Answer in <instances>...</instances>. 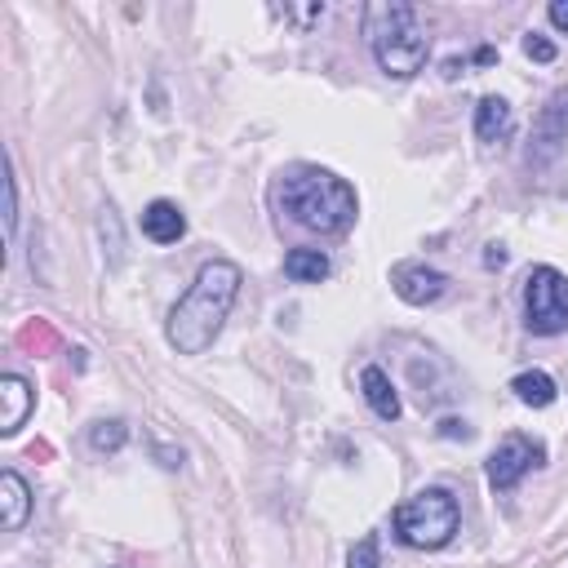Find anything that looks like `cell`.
I'll list each match as a JSON object with an SVG mask.
<instances>
[{"label": "cell", "instance_id": "6da1fadb", "mask_svg": "<svg viewBox=\"0 0 568 568\" xmlns=\"http://www.w3.org/2000/svg\"><path fill=\"white\" fill-rule=\"evenodd\" d=\"M240 266L226 262V257H213L195 271L191 288L173 302L169 311V324H164V337L178 355H204L213 346V337L222 333L235 297H240Z\"/></svg>", "mask_w": 568, "mask_h": 568}, {"label": "cell", "instance_id": "7a4b0ae2", "mask_svg": "<svg viewBox=\"0 0 568 568\" xmlns=\"http://www.w3.org/2000/svg\"><path fill=\"white\" fill-rule=\"evenodd\" d=\"M280 209L306 231L337 235L355 222V186L328 169L302 164L280 178Z\"/></svg>", "mask_w": 568, "mask_h": 568}, {"label": "cell", "instance_id": "3957f363", "mask_svg": "<svg viewBox=\"0 0 568 568\" xmlns=\"http://www.w3.org/2000/svg\"><path fill=\"white\" fill-rule=\"evenodd\" d=\"M364 36H368V49L377 58V67L395 80H408L426 67V53H430V36L422 31L417 22V9L404 4V0H377L364 9Z\"/></svg>", "mask_w": 568, "mask_h": 568}, {"label": "cell", "instance_id": "277c9868", "mask_svg": "<svg viewBox=\"0 0 568 568\" xmlns=\"http://www.w3.org/2000/svg\"><path fill=\"white\" fill-rule=\"evenodd\" d=\"M457 519H462V510H457V497L448 488H422L417 497H408L404 506H395L390 528L413 550H439V546L453 541Z\"/></svg>", "mask_w": 568, "mask_h": 568}, {"label": "cell", "instance_id": "5b68a950", "mask_svg": "<svg viewBox=\"0 0 568 568\" xmlns=\"http://www.w3.org/2000/svg\"><path fill=\"white\" fill-rule=\"evenodd\" d=\"M524 324L537 337H555L568 328V275L555 266H532L524 275Z\"/></svg>", "mask_w": 568, "mask_h": 568}, {"label": "cell", "instance_id": "8992f818", "mask_svg": "<svg viewBox=\"0 0 568 568\" xmlns=\"http://www.w3.org/2000/svg\"><path fill=\"white\" fill-rule=\"evenodd\" d=\"M532 466H546V448L537 439H528V435H506L488 457V484L497 493H510Z\"/></svg>", "mask_w": 568, "mask_h": 568}, {"label": "cell", "instance_id": "52a82bcc", "mask_svg": "<svg viewBox=\"0 0 568 568\" xmlns=\"http://www.w3.org/2000/svg\"><path fill=\"white\" fill-rule=\"evenodd\" d=\"M568 142V89H555L546 98V106L532 120V142H528V164L546 169Z\"/></svg>", "mask_w": 568, "mask_h": 568}, {"label": "cell", "instance_id": "ba28073f", "mask_svg": "<svg viewBox=\"0 0 568 568\" xmlns=\"http://www.w3.org/2000/svg\"><path fill=\"white\" fill-rule=\"evenodd\" d=\"M390 288L408 306H430V302H439L448 293V275L426 266V262H395L390 266Z\"/></svg>", "mask_w": 568, "mask_h": 568}, {"label": "cell", "instance_id": "9c48e42d", "mask_svg": "<svg viewBox=\"0 0 568 568\" xmlns=\"http://www.w3.org/2000/svg\"><path fill=\"white\" fill-rule=\"evenodd\" d=\"M515 133V111L506 98L497 93H484L479 106H475V138L479 142H506Z\"/></svg>", "mask_w": 568, "mask_h": 568}, {"label": "cell", "instance_id": "30bf717a", "mask_svg": "<svg viewBox=\"0 0 568 568\" xmlns=\"http://www.w3.org/2000/svg\"><path fill=\"white\" fill-rule=\"evenodd\" d=\"M142 235L155 240V244H178L186 235V217L173 200H151L142 209Z\"/></svg>", "mask_w": 568, "mask_h": 568}, {"label": "cell", "instance_id": "8fae6325", "mask_svg": "<svg viewBox=\"0 0 568 568\" xmlns=\"http://www.w3.org/2000/svg\"><path fill=\"white\" fill-rule=\"evenodd\" d=\"M0 399H4L0 435H18V426H22L27 413H31V382L18 377V373H4V377H0Z\"/></svg>", "mask_w": 568, "mask_h": 568}, {"label": "cell", "instance_id": "7c38bea8", "mask_svg": "<svg viewBox=\"0 0 568 568\" xmlns=\"http://www.w3.org/2000/svg\"><path fill=\"white\" fill-rule=\"evenodd\" d=\"M31 515V488L18 470H0V519L9 532H18Z\"/></svg>", "mask_w": 568, "mask_h": 568}, {"label": "cell", "instance_id": "4fadbf2b", "mask_svg": "<svg viewBox=\"0 0 568 568\" xmlns=\"http://www.w3.org/2000/svg\"><path fill=\"white\" fill-rule=\"evenodd\" d=\"M359 386H364V399H368V408H373L382 422H395V417H399V395H395L390 377H386L377 364H368V368L359 373Z\"/></svg>", "mask_w": 568, "mask_h": 568}, {"label": "cell", "instance_id": "5bb4252c", "mask_svg": "<svg viewBox=\"0 0 568 568\" xmlns=\"http://www.w3.org/2000/svg\"><path fill=\"white\" fill-rule=\"evenodd\" d=\"M510 390H515V399H519V404H528V408H550V404H555V395H559L555 377H550V373H541V368L515 373V377H510Z\"/></svg>", "mask_w": 568, "mask_h": 568}, {"label": "cell", "instance_id": "9a60e30c", "mask_svg": "<svg viewBox=\"0 0 568 568\" xmlns=\"http://www.w3.org/2000/svg\"><path fill=\"white\" fill-rule=\"evenodd\" d=\"M284 275L297 284H320L328 275V257L320 248H288L284 253Z\"/></svg>", "mask_w": 568, "mask_h": 568}, {"label": "cell", "instance_id": "2e32d148", "mask_svg": "<svg viewBox=\"0 0 568 568\" xmlns=\"http://www.w3.org/2000/svg\"><path fill=\"white\" fill-rule=\"evenodd\" d=\"M124 439H129V426H124L120 417H111V422H93V426H89V448H93V453H120Z\"/></svg>", "mask_w": 568, "mask_h": 568}, {"label": "cell", "instance_id": "e0dca14e", "mask_svg": "<svg viewBox=\"0 0 568 568\" xmlns=\"http://www.w3.org/2000/svg\"><path fill=\"white\" fill-rule=\"evenodd\" d=\"M346 568H382V546H377V532H364V537L351 546Z\"/></svg>", "mask_w": 568, "mask_h": 568}, {"label": "cell", "instance_id": "ac0fdd59", "mask_svg": "<svg viewBox=\"0 0 568 568\" xmlns=\"http://www.w3.org/2000/svg\"><path fill=\"white\" fill-rule=\"evenodd\" d=\"M13 226H18V178H13V160H9V173H4V235L13 240Z\"/></svg>", "mask_w": 568, "mask_h": 568}, {"label": "cell", "instance_id": "d6986e66", "mask_svg": "<svg viewBox=\"0 0 568 568\" xmlns=\"http://www.w3.org/2000/svg\"><path fill=\"white\" fill-rule=\"evenodd\" d=\"M524 53H528L532 62H555V44H550L546 36H537V31L524 36Z\"/></svg>", "mask_w": 568, "mask_h": 568}, {"label": "cell", "instance_id": "ffe728a7", "mask_svg": "<svg viewBox=\"0 0 568 568\" xmlns=\"http://www.w3.org/2000/svg\"><path fill=\"white\" fill-rule=\"evenodd\" d=\"M280 18H297V22H315L324 18V4H306V9H275Z\"/></svg>", "mask_w": 568, "mask_h": 568}, {"label": "cell", "instance_id": "44dd1931", "mask_svg": "<svg viewBox=\"0 0 568 568\" xmlns=\"http://www.w3.org/2000/svg\"><path fill=\"white\" fill-rule=\"evenodd\" d=\"M546 18L559 27V31H568V0H550V9H546Z\"/></svg>", "mask_w": 568, "mask_h": 568}, {"label": "cell", "instance_id": "7402d4cb", "mask_svg": "<svg viewBox=\"0 0 568 568\" xmlns=\"http://www.w3.org/2000/svg\"><path fill=\"white\" fill-rule=\"evenodd\" d=\"M484 266H506V248H501V244H488V253H484Z\"/></svg>", "mask_w": 568, "mask_h": 568}, {"label": "cell", "instance_id": "603a6c76", "mask_svg": "<svg viewBox=\"0 0 568 568\" xmlns=\"http://www.w3.org/2000/svg\"><path fill=\"white\" fill-rule=\"evenodd\" d=\"M439 435H448V439H457V435H462V439H466V435H470V426H466V422H444V430H439Z\"/></svg>", "mask_w": 568, "mask_h": 568}]
</instances>
